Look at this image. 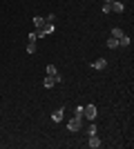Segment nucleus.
<instances>
[{
    "label": "nucleus",
    "instance_id": "1",
    "mask_svg": "<svg viewBox=\"0 0 134 149\" xmlns=\"http://www.w3.org/2000/svg\"><path fill=\"white\" fill-rule=\"evenodd\" d=\"M96 116H98V107L96 105H83V118H87V120L94 123Z\"/></svg>",
    "mask_w": 134,
    "mask_h": 149
},
{
    "label": "nucleus",
    "instance_id": "2",
    "mask_svg": "<svg viewBox=\"0 0 134 149\" xmlns=\"http://www.w3.org/2000/svg\"><path fill=\"white\" fill-rule=\"evenodd\" d=\"M67 129H69V131H81V129H83V118L74 116V118L67 123Z\"/></svg>",
    "mask_w": 134,
    "mask_h": 149
},
{
    "label": "nucleus",
    "instance_id": "3",
    "mask_svg": "<svg viewBox=\"0 0 134 149\" xmlns=\"http://www.w3.org/2000/svg\"><path fill=\"white\" fill-rule=\"evenodd\" d=\"M87 147H89V149H98V147H103L101 138L96 136V134H94V136H89V140H87Z\"/></svg>",
    "mask_w": 134,
    "mask_h": 149
},
{
    "label": "nucleus",
    "instance_id": "4",
    "mask_svg": "<svg viewBox=\"0 0 134 149\" xmlns=\"http://www.w3.org/2000/svg\"><path fill=\"white\" fill-rule=\"evenodd\" d=\"M105 67H107V60H105V58H96V60L92 62V69H96V71H103Z\"/></svg>",
    "mask_w": 134,
    "mask_h": 149
},
{
    "label": "nucleus",
    "instance_id": "5",
    "mask_svg": "<svg viewBox=\"0 0 134 149\" xmlns=\"http://www.w3.org/2000/svg\"><path fill=\"white\" fill-rule=\"evenodd\" d=\"M63 116H65V109H63V107H58L56 111L51 113V120H54V123H63Z\"/></svg>",
    "mask_w": 134,
    "mask_h": 149
},
{
    "label": "nucleus",
    "instance_id": "6",
    "mask_svg": "<svg viewBox=\"0 0 134 149\" xmlns=\"http://www.w3.org/2000/svg\"><path fill=\"white\" fill-rule=\"evenodd\" d=\"M109 7H112V11H114V13H123V11H125V5H123L121 0H114Z\"/></svg>",
    "mask_w": 134,
    "mask_h": 149
},
{
    "label": "nucleus",
    "instance_id": "7",
    "mask_svg": "<svg viewBox=\"0 0 134 149\" xmlns=\"http://www.w3.org/2000/svg\"><path fill=\"white\" fill-rule=\"evenodd\" d=\"M130 45H132V38L130 36H121L119 38V47H130Z\"/></svg>",
    "mask_w": 134,
    "mask_h": 149
},
{
    "label": "nucleus",
    "instance_id": "8",
    "mask_svg": "<svg viewBox=\"0 0 134 149\" xmlns=\"http://www.w3.org/2000/svg\"><path fill=\"white\" fill-rule=\"evenodd\" d=\"M43 85H45V87H47V89H49V87H54V85H56V78H54V76H47Z\"/></svg>",
    "mask_w": 134,
    "mask_h": 149
},
{
    "label": "nucleus",
    "instance_id": "9",
    "mask_svg": "<svg viewBox=\"0 0 134 149\" xmlns=\"http://www.w3.org/2000/svg\"><path fill=\"white\" fill-rule=\"evenodd\" d=\"M45 74H47V76H56V74H58L56 65H47V69H45Z\"/></svg>",
    "mask_w": 134,
    "mask_h": 149
},
{
    "label": "nucleus",
    "instance_id": "10",
    "mask_svg": "<svg viewBox=\"0 0 134 149\" xmlns=\"http://www.w3.org/2000/svg\"><path fill=\"white\" fill-rule=\"evenodd\" d=\"M121 36H125V33H123V29H121V27H114V29H112V38H116V40H119Z\"/></svg>",
    "mask_w": 134,
    "mask_h": 149
},
{
    "label": "nucleus",
    "instance_id": "11",
    "mask_svg": "<svg viewBox=\"0 0 134 149\" xmlns=\"http://www.w3.org/2000/svg\"><path fill=\"white\" fill-rule=\"evenodd\" d=\"M45 25V18H40V16H36V18H34V27H36V29H40V27Z\"/></svg>",
    "mask_w": 134,
    "mask_h": 149
},
{
    "label": "nucleus",
    "instance_id": "12",
    "mask_svg": "<svg viewBox=\"0 0 134 149\" xmlns=\"http://www.w3.org/2000/svg\"><path fill=\"white\" fill-rule=\"evenodd\" d=\"M27 40H29V42H36V40H38V31H29V33H27Z\"/></svg>",
    "mask_w": 134,
    "mask_h": 149
},
{
    "label": "nucleus",
    "instance_id": "13",
    "mask_svg": "<svg viewBox=\"0 0 134 149\" xmlns=\"http://www.w3.org/2000/svg\"><path fill=\"white\" fill-rule=\"evenodd\" d=\"M107 47H109V49H116V47H119V40H116V38H109V40H107Z\"/></svg>",
    "mask_w": 134,
    "mask_h": 149
},
{
    "label": "nucleus",
    "instance_id": "14",
    "mask_svg": "<svg viewBox=\"0 0 134 149\" xmlns=\"http://www.w3.org/2000/svg\"><path fill=\"white\" fill-rule=\"evenodd\" d=\"M94 134H98V127H96V125H89L87 127V136H94Z\"/></svg>",
    "mask_w": 134,
    "mask_h": 149
},
{
    "label": "nucleus",
    "instance_id": "15",
    "mask_svg": "<svg viewBox=\"0 0 134 149\" xmlns=\"http://www.w3.org/2000/svg\"><path fill=\"white\" fill-rule=\"evenodd\" d=\"M74 116H78V118H83V105L74 107Z\"/></svg>",
    "mask_w": 134,
    "mask_h": 149
},
{
    "label": "nucleus",
    "instance_id": "16",
    "mask_svg": "<svg viewBox=\"0 0 134 149\" xmlns=\"http://www.w3.org/2000/svg\"><path fill=\"white\" fill-rule=\"evenodd\" d=\"M27 54H36V42H29V45H27Z\"/></svg>",
    "mask_w": 134,
    "mask_h": 149
},
{
    "label": "nucleus",
    "instance_id": "17",
    "mask_svg": "<svg viewBox=\"0 0 134 149\" xmlns=\"http://www.w3.org/2000/svg\"><path fill=\"white\" fill-rule=\"evenodd\" d=\"M103 13H112V7H109L107 2H105V5H103Z\"/></svg>",
    "mask_w": 134,
    "mask_h": 149
},
{
    "label": "nucleus",
    "instance_id": "18",
    "mask_svg": "<svg viewBox=\"0 0 134 149\" xmlns=\"http://www.w3.org/2000/svg\"><path fill=\"white\" fill-rule=\"evenodd\" d=\"M105 2H107V5H112V2H114V0H105Z\"/></svg>",
    "mask_w": 134,
    "mask_h": 149
}]
</instances>
